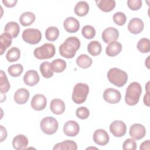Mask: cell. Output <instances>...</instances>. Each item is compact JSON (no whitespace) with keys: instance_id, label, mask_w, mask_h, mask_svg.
<instances>
[{"instance_id":"cell-31","label":"cell","mask_w":150,"mask_h":150,"mask_svg":"<svg viewBox=\"0 0 150 150\" xmlns=\"http://www.w3.org/2000/svg\"><path fill=\"white\" fill-rule=\"evenodd\" d=\"M51 65L53 71L56 73L63 72L67 67L66 62L61 59L53 60L51 63Z\"/></svg>"},{"instance_id":"cell-42","label":"cell","mask_w":150,"mask_h":150,"mask_svg":"<svg viewBox=\"0 0 150 150\" xmlns=\"http://www.w3.org/2000/svg\"><path fill=\"white\" fill-rule=\"evenodd\" d=\"M2 3L5 5V6L8 8H12L16 5L17 3V0H2Z\"/></svg>"},{"instance_id":"cell-40","label":"cell","mask_w":150,"mask_h":150,"mask_svg":"<svg viewBox=\"0 0 150 150\" xmlns=\"http://www.w3.org/2000/svg\"><path fill=\"white\" fill-rule=\"evenodd\" d=\"M137 148V142L132 138L127 139L122 145V149L124 150H135Z\"/></svg>"},{"instance_id":"cell-16","label":"cell","mask_w":150,"mask_h":150,"mask_svg":"<svg viewBox=\"0 0 150 150\" xmlns=\"http://www.w3.org/2000/svg\"><path fill=\"white\" fill-rule=\"evenodd\" d=\"M40 78L38 72L35 70H30L26 72L23 76L25 84L29 86H33L38 84Z\"/></svg>"},{"instance_id":"cell-45","label":"cell","mask_w":150,"mask_h":150,"mask_svg":"<svg viewBox=\"0 0 150 150\" xmlns=\"http://www.w3.org/2000/svg\"><path fill=\"white\" fill-rule=\"evenodd\" d=\"M140 149H149V140H146L143 142L140 145Z\"/></svg>"},{"instance_id":"cell-22","label":"cell","mask_w":150,"mask_h":150,"mask_svg":"<svg viewBox=\"0 0 150 150\" xmlns=\"http://www.w3.org/2000/svg\"><path fill=\"white\" fill-rule=\"evenodd\" d=\"M20 32V27L19 24L13 21L8 22L4 28V32L8 33L12 38H15L18 36Z\"/></svg>"},{"instance_id":"cell-7","label":"cell","mask_w":150,"mask_h":150,"mask_svg":"<svg viewBox=\"0 0 150 150\" xmlns=\"http://www.w3.org/2000/svg\"><path fill=\"white\" fill-rule=\"evenodd\" d=\"M22 36L25 42L31 45H36L40 41L42 33L38 29L28 28L23 32Z\"/></svg>"},{"instance_id":"cell-18","label":"cell","mask_w":150,"mask_h":150,"mask_svg":"<svg viewBox=\"0 0 150 150\" xmlns=\"http://www.w3.org/2000/svg\"><path fill=\"white\" fill-rule=\"evenodd\" d=\"M28 139L22 134L17 135L12 140L13 148L16 150L25 149L28 145Z\"/></svg>"},{"instance_id":"cell-38","label":"cell","mask_w":150,"mask_h":150,"mask_svg":"<svg viewBox=\"0 0 150 150\" xmlns=\"http://www.w3.org/2000/svg\"><path fill=\"white\" fill-rule=\"evenodd\" d=\"M113 21L117 25L122 26L127 21V16L123 12H117L113 15Z\"/></svg>"},{"instance_id":"cell-36","label":"cell","mask_w":150,"mask_h":150,"mask_svg":"<svg viewBox=\"0 0 150 150\" xmlns=\"http://www.w3.org/2000/svg\"><path fill=\"white\" fill-rule=\"evenodd\" d=\"M23 66L21 64H12L8 68V71L9 74L12 77H18L19 76L21 73L23 71Z\"/></svg>"},{"instance_id":"cell-39","label":"cell","mask_w":150,"mask_h":150,"mask_svg":"<svg viewBox=\"0 0 150 150\" xmlns=\"http://www.w3.org/2000/svg\"><path fill=\"white\" fill-rule=\"evenodd\" d=\"M76 116L81 120L87 119L90 115L89 110L86 107H79L76 111Z\"/></svg>"},{"instance_id":"cell-25","label":"cell","mask_w":150,"mask_h":150,"mask_svg":"<svg viewBox=\"0 0 150 150\" xmlns=\"http://www.w3.org/2000/svg\"><path fill=\"white\" fill-rule=\"evenodd\" d=\"M89 5L86 1H81L78 2L74 6V12L79 16L86 15L89 11Z\"/></svg>"},{"instance_id":"cell-1","label":"cell","mask_w":150,"mask_h":150,"mask_svg":"<svg viewBox=\"0 0 150 150\" xmlns=\"http://www.w3.org/2000/svg\"><path fill=\"white\" fill-rule=\"evenodd\" d=\"M80 47V40L75 36L67 38L59 46L60 54L67 59H71Z\"/></svg>"},{"instance_id":"cell-14","label":"cell","mask_w":150,"mask_h":150,"mask_svg":"<svg viewBox=\"0 0 150 150\" xmlns=\"http://www.w3.org/2000/svg\"><path fill=\"white\" fill-rule=\"evenodd\" d=\"M47 100L46 97L40 94L35 95L30 102L32 108L36 111H41L45 109L46 106Z\"/></svg>"},{"instance_id":"cell-11","label":"cell","mask_w":150,"mask_h":150,"mask_svg":"<svg viewBox=\"0 0 150 150\" xmlns=\"http://www.w3.org/2000/svg\"><path fill=\"white\" fill-rule=\"evenodd\" d=\"M93 139L94 142L97 145L104 146L108 144L110 137L107 131H105L104 129H98L94 131Z\"/></svg>"},{"instance_id":"cell-28","label":"cell","mask_w":150,"mask_h":150,"mask_svg":"<svg viewBox=\"0 0 150 150\" xmlns=\"http://www.w3.org/2000/svg\"><path fill=\"white\" fill-rule=\"evenodd\" d=\"M93 60L91 57L85 54H80L76 59V64L82 69H87L91 66Z\"/></svg>"},{"instance_id":"cell-35","label":"cell","mask_w":150,"mask_h":150,"mask_svg":"<svg viewBox=\"0 0 150 150\" xmlns=\"http://www.w3.org/2000/svg\"><path fill=\"white\" fill-rule=\"evenodd\" d=\"M137 49L142 53H148L150 50V40L148 38H142L139 40L137 45Z\"/></svg>"},{"instance_id":"cell-41","label":"cell","mask_w":150,"mask_h":150,"mask_svg":"<svg viewBox=\"0 0 150 150\" xmlns=\"http://www.w3.org/2000/svg\"><path fill=\"white\" fill-rule=\"evenodd\" d=\"M127 5L129 8L132 11H137L141 8L142 6L141 0H128L127 1Z\"/></svg>"},{"instance_id":"cell-21","label":"cell","mask_w":150,"mask_h":150,"mask_svg":"<svg viewBox=\"0 0 150 150\" xmlns=\"http://www.w3.org/2000/svg\"><path fill=\"white\" fill-rule=\"evenodd\" d=\"M122 45L117 41L110 43L105 49L106 54L110 57H114L118 55L122 50Z\"/></svg>"},{"instance_id":"cell-3","label":"cell","mask_w":150,"mask_h":150,"mask_svg":"<svg viewBox=\"0 0 150 150\" xmlns=\"http://www.w3.org/2000/svg\"><path fill=\"white\" fill-rule=\"evenodd\" d=\"M108 81L117 87L124 86L128 80V75L125 71L117 67L111 68L107 73Z\"/></svg>"},{"instance_id":"cell-5","label":"cell","mask_w":150,"mask_h":150,"mask_svg":"<svg viewBox=\"0 0 150 150\" xmlns=\"http://www.w3.org/2000/svg\"><path fill=\"white\" fill-rule=\"evenodd\" d=\"M55 47L50 43H45L39 47H36L33 52L35 57L38 59H48L54 56L55 54Z\"/></svg>"},{"instance_id":"cell-34","label":"cell","mask_w":150,"mask_h":150,"mask_svg":"<svg viewBox=\"0 0 150 150\" xmlns=\"http://www.w3.org/2000/svg\"><path fill=\"white\" fill-rule=\"evenodd\" d=\"M59 36V30L55 26H50L46 29L45 31V36L49 41L56 40Z\"/></svg>"},{"instance_id":"cell-17","label":"cell","mask_w":150,"mask_h":150,"mask_svg":"<svg viewBox=\"0 0 150 150\" xmlns=\"http://www.w3.org/2000/svg\"><path fill=\"white\" fill-rule=\"evenodd\" d=\"M63 26L67 32L75 33L80 28V23L75 18L68 17L64 21Z\"/></svg>"},{"instance_id":"cell-27","label":"cell","mask_w":150,"mask_h":150,"mask_svg":"<svg viewBox=\"0 0 150 150\" xmlns=\"http://www.w3.org/2000/svg\"><path fill=\"white\" fill-rule=\"evenodd\" d=\"M35 15L32 12H23L19 18V22L23 26H28L34 22L35 21Z\"/></svg>"},{"instance_id":"cell-29","label":"cell","mask_w":150,"mask_h":150,"mask_svg":"<svg viewBox=\"0 0 150 150\" xmlns=\"http://www.w3.org/2000/svg\"><path fill=\"white\" fill-rule=\"evenodd\" d=\"M40 73L43 77L46 79L52 77L53 76V70L52 67L51 63L49 62H44L42 63L39 67Z\"/></svg>"},{"instance_id":"cell-6","label":"cell","mask_w":150,"mask_h":150,"mask_svg":"<svg viewBox=\"0 0 150 150\" xmlns=\"http://www.w3.org/2000/svg\"><path fill=\"white\" fill-rule=\"evenodd\" d=\"M40 127L42 131L45 134L52 135L57 131L59 124L54 118L52 117H46L41 120Z\"/></svg>"},{"instance_id":"cell-30","label":"cell","mask_w":150,"mask_h":150,"mask_svg":"<svg viewBox=\"0 0 150 150\" xmlns=\"http://www.w3.org/2000/svg\"><path fill=\"white\" fill-rule=\"evenodd\" d=\"M102 47L100 42L97 40L90 42L87 46L88 52L92 56H96L100 54L101 52Z\"/></svg>"},{"instance_id":"cell-4","label":"cell","mask_w":150,"mask_h":150,"mask_svg":"<svg viewBox=\"0 0 150 150\" xmlns=\"http://www.w3.org/2000/svg\"><path fill=\"white\" fill-rule=\"evenodd\" d=\"M88 93L89 87L87 84L78 83L73 88L72 100L77 104H82L86 100Z\"/></svg>"},{"instance_id":"cell-23","label":"cell","mask_w":150,"mask_h":150,"mask_svg":"<svg viewBox=\"0 0 150 150\" xmlns=\"http://www.w3.org/2000/svg\"><path fill=\"white\" fill-rule=\"evenodd\" d=\"M96 2L100 9L105 12L112 11L116 5L114 0H98Z\"/></svg>"},{"instance_id":"cell-13","label":"cell","mask_w":150,"mask_h":150,"mask_svg":"<svg viewBox=\"0 0 150 150\" xmlns=\"http://www.w3.org/2000/svg\"><path fill=\"white\" fill-rule=\"evenodd\" d=\"M129 135L134 139L139 140L143 138L146 134L145 127L141 124H134L129 128Z\"/></svg>"},{"instance_id":"cell-8","label":"cell","mask_w":150,"mask_h":150,"mask_svg":"<svg viewBox=\"0 0 150 150\" xmlns=\"http://www.w3.org/2000/svg\"><path fill=\"white\" fill-rule=\"evenodd\" d=\"M110 131L115 137H121L126 134V124L121 120H115L110 125Z\"/></svg>"},{"instance_id":"cell-26","label":"cell","mask_w":150,"mask_h":150,"mask_svg":"<svg viewBox=\"0 0 150 150\" xmlns=\"http://www.w3.org/2000/svg\"><path fill=\"white\" fill-rule=\"evenodd\" d=\"M12 38L10 35L6 33H3L0 36V50L1 55L8 49L12 44Z\"/></svg>"},{"instance_id":"cell-20","label":"cell","mask_w":150,"mask_h":150,"mask_svg":"<svg viewBox=\"0 0 150 150\" xmlns=\"http://www.w3.org/2000/svg\"><path fill=\"white\" fill-rule=\"evenodd\" d=\"M29 97V92L24 88H19L14 94V100L18 104H25Z\"/></svg>"},{"instance_id":"cell-43","label":"cell","mask_w":150,"mask_h":150,"mask_svg":"<svg viewBox=\"0 0 150 150\" xmlns=\"http://www.w3.org/2000/svg\"><path fill=\"white\" fill-rule=\"evenodd\" d=\"M146 93L145 94L144 97V104H145L147 106H149V82L147 83L146 84Z\"/></svg>"},{"instance_id":"cell-9","label":"cell","mask_w":150,"mask_h":150,"mask_svg":"<svg viewBox=\"0 0 150 150\" xmlns=\"http://www.w3.org/2000/svg\"><path fill=\"white\" fill-rule=\"evenodd\" d=\"M103 98L110 104H116L121 100V95L118 90L112 88H108L104 90Z\"/></svg>"},{"instance_id":"cell-24","label":"cell","mask_w":150,"mask_h":150,"mask_svg":"<svg viewBox=\"0 0 150 150\" xmlns=\"http://www.w3.org/2000/svg\"><path fill=\"white\" fill-rule=\"evenodd\" d=\"M53 149L76 150L77 149V145L76 142L72 140H66L55 144Z\"/></svg>"},{"instance_id":"cell-19","label":"cell","mask_w":150,"mask_h":150,"mask_svg":"<svg viewBox=\"0 0 150 150\" xmlns=\"http://www.w3.org/2000/svg\"><path fill=\"white\" fill-rule=\"evenodd\" d=\"M50 109L54 114H62L65 110L64 103L63 100L59 98H54L50 102Z\"/></svg>"},{"instance_id":"cell-37","label":"cell","mask_w":150,"mask_h":150,"mask_svg":"<svg viewBox=\"0 0 150 150\" xmlns=\"http://www.w3.org/2000/svg\"><path fill=\"white\" fill-rule=\"evenodd\" d=\"M81 33L86 39H91L95 36L96 30L91 25H85L81 29Z\"/></svg>"},{"instance_id":"cell-33","label":"cell","mask_w":150,"mask_h":150,"mask_svg":"<svg viewBox=\"0 0 150 150\" xmlns=\"http://www.w3.org/2000/svg\"><path fill=\"white\" fill-rule=\"evenodd\" d=\"M10 84L7 76L3 70L0 72V91L1 93L8 92L10 88Z\"/></svg>"},{"instance_id":"cell-2","label":"cell","mask_w":150,"mask_h":150,"mask_svg":"<svg viewBox=\"0 0 150 150\" xmlns=\"http://www.w3.org/2000/svg\"><path fill=\"white\" fill-rule=\"evenodd\" d=\"M142 93V87L138 82H132L129 84L126 89L125 96V101L128 105L133 106L136 105L139 100Z\"/></svg>"},{"instance_id":"cell-44","label":"cell","mask_w":150,"mask_h":150,"mask_svg":"<svg viewBox=\"0 0 150 150\" xmlns=\"http://www.w3.org/2000/svg\"><path fill=\"white\" fill-rule=\"evenodd\" d=\"M1 128V142H2L4 139L6 138L7 137V132L5 128H4L2 125H0Z\"/></svg>"},{"instance_id":"cell-15","label":"cell","mask_w":150,"mask_h":150,"mask_svg":"<svg viewBox=\"0 0 150 150\" xmlns=\"http://www.w3.org/2000/svg\"><path fill=\"white\" fill-rule=\"evenodd\" d=\"M144 25L142 19L138 18L131 19L128 24V29L132 34H138L144 29Z\"/></svg>"},{"instance_id":"cell-32","label":"cell","mask_w":150,"mask_h":150,"mask_svg":"<svg viewBox=\"0 0 150 150\" xmlns=\"http://www.w3.org/2000/svg\"><path fill=\"white\" fill-rule=\"evenodd\" d=\"M21 56V51L19 49L16 47L11 48L6 54V58L9 62L17 61Z\"/></svg>"},{"instance_id":"cell-10","label":"cell","mask_w":150,"mask_h":150,"mask_svg":"<svg viewBox=\"0 0 150 150\" xmlns=\"http://www.w3.org/2000/svg\"><path fill=\"white\" fill-rule=\"evenodd\" d=\"M101 37L105 43H110L118 39L119 31L115 28L108 27L103 30Z\"/></svg>"},{"instance_id":"cell-12","label":"cell","mask_w":150,"mask_h":150,"mask_svg":"<svg viewBox=\"0 0 150 150\" xmlns=\"http://www.w3.org/2000/svg\"><path fill=\"white\" fill-rule=\"evenodd\" d=\"M80 131V127L77 122L73 120L67 121L63 127V132L68 137H73L76 136Z\"/></svg>"}]
</instances>
